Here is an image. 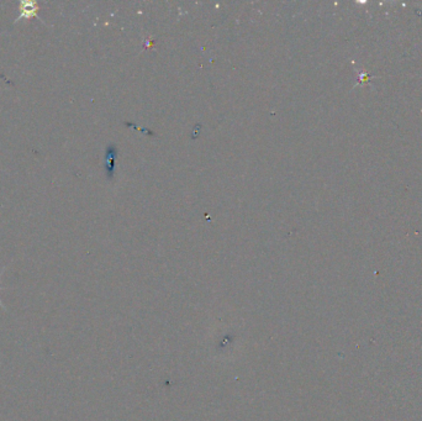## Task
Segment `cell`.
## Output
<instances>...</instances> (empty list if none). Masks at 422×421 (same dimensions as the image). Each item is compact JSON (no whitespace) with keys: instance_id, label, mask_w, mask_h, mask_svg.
Masks as SVG:
<instances>
[{"instance_id":"cell-1","label":"cell","mask_w":422,"mask_h":421,"mask_svg":"<svg viewBox=\"0 0 422 421\" xmlns=\"http://www.w3.org/2000/svg\"><path fill=\"white\" fill-rule=\"evenodd\" d=\"M117 157V148L114 144L109 145L105 151V171L106 176L109 179L114 178V172H115V161Z\"/></svg>"},{"instance_id":"cell-2","label":"cell","mask_w":422,"mask_h":421,"mask_svg":"<svg viewBox=\"0 0 422 421\" xmlns=\"http://www.w3.org/2000/svg\"><path fill=\"white\" fill-rule=\"evenodd\" d=\"M19 5H20V15L16 18L15 21L21 20V19L38 18V14H37L38 5L36 4L35 2H20V4Z\"/></svg>"},{"instance_id":"cell-3","label":"cell","mask_w":422,"mask_h":421,"mask_svg":"<svg viewBox=\"0 0 422 421\" xmlns=\"http://www.w3.org/2000/svg\"><path fill=\"white\" fill-rule=\"evenodd\" d=\"M2 274H3V272H2V273H0V276H2ZM0 307H2L3 309H5V305H4V304H3V303H2V300H0Z\"/></svg>"}]
</instances>
